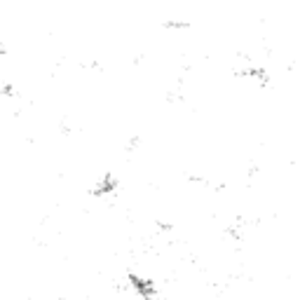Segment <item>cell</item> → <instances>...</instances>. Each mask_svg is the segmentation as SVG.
<instances>
[{
  "instance_id": "6da1fadb",
  "label": "cell",
  "mask_w": 300,
  "mask_h": 300,
  "mask_svg": "<svg viewBox=\"0 0 300 300\" xmlns=\"http://www.w3.org/2000/svg\"><path fill=\"white\" fill-rule=\"evenodd\" d=\"M14 94H16V89L12 82H2V85H0V96H14Z\"/></svg>"
}]
</instances>
